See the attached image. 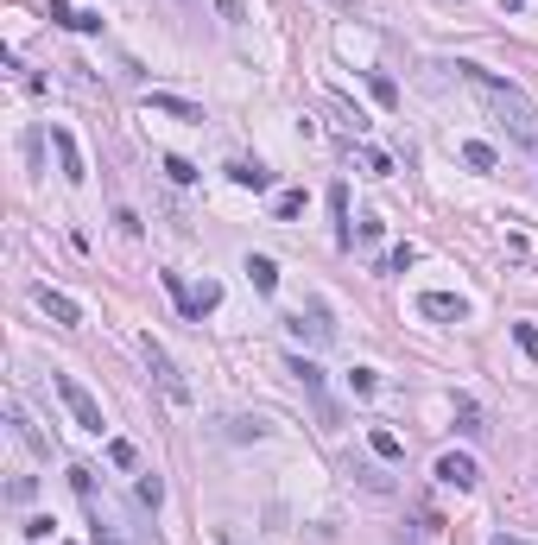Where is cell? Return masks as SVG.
<instances>
[{"label": "cell", "mask_w": 538, "mask_h": 545, "mask_svg": "<svg viewBox=\"0 0 538 545\" xmlns=\"http://www.w3.org/2000/svg\"><path fill=\"white\" fill-rule=\"evenodd\" d=\"M216 304H222V285H216V279H203V285L190 292V304H184V317H203V311H216Z\"/></svg>", "instance_id": "15"}, {"label": "cell", "mask_w": 538, "mask_h": 545, "mask_svg": "<svg viewBox=\"0 0 538 545\" xmlns=\"http://www.w3.org/2000/svg\"><path fill=\"white\" fill-rule=\"evenodd\" d=\"M513 343H520L526 355H538V330H533V324H513Z\"/></svg>", "instance_id": "28"}, {"label": "cell", "mask_w": 538, "mask_h": 545, "mask_svg": "<svg viewBox=\"0 0 538 545\" xmlns=\"http://www.w3.org/2000/svg\"><path fill=\"white\" fill-rule=\"evenodd\" d=\"M32 304H38L51 324H64V330H76V324H83V304H76L70 292H57V285H32Z\"/></svg>", "instance_id": "6"}, {"label": "cell", "mask_w": 538, "mask_h": 545, "mask_svg": "<svg viewBox=\"0 0 538 545\" xmlns=\"http://www.w3.org/2000/svg\"><path fill=\"white\" fill-rule=\"evenodd\" d=\"M51 146H57V165H64V178H70V184H83L89 171H83V152H76V139L64 134V128H51Z\"/></svg>", "instance_id": "11"}, {"label": "cell", "mask_w": 538, "mask_h": 545, "mask_svg": "<svg viewBox=\"0 0 538 545\" xmlns=\"http://www.w3.org/2000/svg\"><path fill=\"white\" fill-rule=\"evenodd\" d=\"M248 279H254V292H279V267L267 254H248Z\"/></svg>", "instance_id": "16"}, {"label": "cell", "mask_w": 538, "mask_h": 545, "mask_svg": "<svg viewBox=\"0 0 538 545\" xmlns=\"http://www.w3.org/2000/svg\"><path fill=\"white\" fill-rule=\"evenodd\" d=\"M165 171H171V184H190V178H197V165H190V159H178V152L165 159Z\"/></svg>", "instance_id": "23"}, {"label": "cell", "mask_w": 538, "mask_h": 545, "mask_svg": "<svg viewBox=\"0 0 538 545\" xmlns=\"http://www.w3.org/2000/svg\"><path fill=\"white\" fill-rule=\"evenodd\" d=\"M456 77L488 102V115H494L501 128H513V139L538 146V108L526 102V89H520V83H501V77H494V70H482V64H456Z\"/></svg>", "instance_id": "1"}, {"label": "cell", "mask_w": 538, "mask_h": 545, "mask_svg": "<svg viewBox=\"0 0 538 545\" xmlns=\"http://www.w3.org/2000/svg\"><path fill=\"white\" fill-rule=\"evenodd\" d=\"M488 545H526V540H513V533H501V540H488Z\"/></svg>", "instance_id": "30"}, {"label": "cell", "mask_w": 538, "mask_h": 545, "mask_svg": "<svg viewBox=\"0 0 538 545\" xmlns=\"http://www.w3.org/2000/svg\"><path fill=\"white\" fill-rule=\"evenodd\" d=\"M368 450H374V457H381V463H400V457H405L400 431H387V425H374V431H368Z\"/></svg>", "instance_id": "13"}, {"label": "cell", "mask_w": 538, "mask_h": 545, "mask_svg": "<svg viewBox=\"0 0 538 545\" xmlns=\"http://www.w3.org/2000/svg\"><path fill=\"white\" fill-rule=\"evenodd\" d=\"M146 115H171V121L203 128V108H197V102H184V96H165V89H146Z\"/></svg>", "instance_id": "7"}, {"label": "cell", "mask_w": 538, "mask_h": 545, "mask_svg": "<svg viewBox=\"0 0 538 545\" xmlns=\"http://www.w3.org/2000/svg\"><path fill=\"white\" fill-rule=\"evenodd\" d=\"M462 165H475V171H494V165H501V152H494L488 139H469V146H462Z\"/></svg>", "instance_id": "17"}, {"label": "cell", "mask_w": 538, "mask_h": 545, "mask_svg": "<svg viewBox=\"0 0 538 545\" xmlns=\"http://www.w3.org/2000/svg\"><path fill=\"white\" fill-rule=\"evenodd\" d=\"M418 311L437 317V324H462V317H469V298H456V292H424Z\"/></svg>", "instance_id": "8"}, {"label": "cell", "mask_w": 538, "mask_h": 545, "mask_svg": "<svg viewBox=\"0 0 538 545\" xmlns=\"http://www.w3.org/2000/svg\"><path fill=\"white\" fill-rule=\"evenodd\" d=\"M349 387H355V394H374V387H381V375H374V368H355V375H349Z\"/></svg>", "instance_id": "27"}, {"label": "cell", "mask_w": 538, "mask_h": 545, "mask_svg": "<svg viewBox=\"0 0 538 545\" xmlns=\"http://www.w3.org/2000/svg\"><path fill=\"white\" fill-rule=\"evenodd\" d=\"M368 89H374V102H381V108H393V102H400L393 77H381V70H368Z\"/></svg>", "instance_id": "19"}, {"label": "cell", "mask_w": 538, "mask_h": 545, "mask_svg": "<svg viewBox=\"0 0 538 545\" xmlns=\"http://www.w3.org/2000/svg\"><path fill=\"white\" fill-rule=\"evenodd\" d=\"M361 165H368V171H374V178H393V159H387V152H381V146H361Z\"/></svg>", "instance_id": "21"}, {"label": "cell", "mask_w": 538, "mask_h": 545, "mask_svg": "<svg viewBox=\"0 0 538 545\" xmlns=\"http://www.w3.org/2000/svg\"><path fill=\"white\" fill-rule=\"evenodd\" d=\"M285 330H291L298 343H310V349H330V343H336V324H330V304H323V298L285 311Z\"/></svg>", "instance_id": "3"}, {"label": "cell", "mask_w": 538, "mask_h": 545, "mask_svg": "<svg viewBox=\"0 0 538 545\" xmlns=\"http://www.w3.org/2000/svg\"><path fill=\"white\" fill-rule=\"evenodd\" d=\"M108 463H115V469H134V444L115 437V444H108Z\"/></svg>", "instance_id": "24"}, {"label": "cell", "mask_w": 538, "mask_h": 545, "mask_svg": "<svg viewBox=\"0 0 538 545\" xmlns=\"http://www.w3.org/2000/svg\"><path fill=\"white\" fill-rule=\"evenodd\" d=\"M51 387L64 394V406H70V418H76L83 431H96V437H102V425H108V418H102V406H96V394H89V387H83L76 375H51Z\"/></svg>", "instance_id": "5"}, {"label": "cell", "mask_w": 538, "mask_h": 545, "mask_svg": "<svg viewBox=\"0 0 538 545\" xmlns=\"http://www.w3.org/2000/svg\"><path fill=\"white\" fill-rule=\"evenodd\" d=\"M139 501L158 508V501H165V482H158V476H139Z\"/></svg>", "instance_id": "25"}, {"label": "cell", "mask_w": 538, "mask_h": 545, "mask_svg": "<svg viewBox=\"0 0 538 545\" xmlns=\"http://www.w3.org/2000/svg\"><path fill=\"white\" fill-rule=\"evenodd\" d=\"M330 210H336V242L349 248V242H355V229H349V184H336V190H330Z\"/></svg>", "instance_id": "14"}, {"label": "cell", "mask_w": 538, "mask_h": 545, "mask_svg": "<svg viewBox=\"0 0 538 545\" xmlns=\"http://www.w3.org/2000/svg\"><path fill=\"white\" fill-rule=\"evenodd\" d=\"M70 488H76L83 501H96V469H83V463H76V469H70Z\"/></svg>", "instance_id": "22"}, {"label": "cell", "mask_w": 538, "mask_h": 545, "mask_svg": "<svg viewBox=\"0 0 538 545\" xmlns=\"http://www.w3.org/2000/svg\"><path fill=\"white\" fill-rule=\"evenodd\" d=\"M437 482H450V488H475V482H482V469H475L469 457H456V450H450V457H437Z\"/></svg>", "instance_id": "10"}, {"label": "cell", "mask_w": 538, "mask_h": 545, "mask_svg": "<svg viewBox=\"0 0 538 545\" xmlns=\"http://www.w3.org/2000/svg\"><path fill=\"white\" fill-rule=\"evenodd\" d=\"M165 292H171V298H178V311H184V304H190V285H184V272H165Z\"/></svg>", "instance_id": "26"}, {"label": "cell", "mask_w": 538, "mask_h": 545, "mask_svg": "<svg viewBox=\"0 0 538 545\" xmlns=\"http://www.w3.org/2000/svg\"><path fill=\"white\" fill-rule=\"evenodd\" d=\"M298 210H304V190H279V197H272V216H279V222H291Z\"/></svg>", "instance_id": "20"}, {"label": "cell", "mask_w": 538, "mask_h": 545, "mask_svg": "<svg viewBox=\"0 0 538 545\" xmlns=\"http://www.w3.org/2000/svg\"><path fill=\"white\" fill-rule=\"evenodd\" d=\"M228 178H235L241 190H267V184H272V171H267V165H254V159H235Z\"/></svg>", "instance_id": "12"}, {"label": "cell", "mask_w": 538, "mask_h": 545, "mask_svg": "<svg viewBox=\"0 0 538 545\" xmlns=\"http://www.w3.org/2000/svg\"><path fill=\"white\" fill-rule=\"evenodd\" d=\"M456 431H462V437H482V431H488V425H482V406H475V400H456Z\"/></svg>", "instance_id": "18"}, {"label": "cell", "mask_w": 538, "mask_h": 545, "mask_svg": "<svg viewBox=\"0 0 538 545\" xmlns=\"http://www.w3.org/2000/svg\"><path fill=\"white\" fill-rule=\"evenodd\" d=\"M285 375H291V381L304 387V400L317 406V418H323V425H342V406L330 400V381H323V368H317V362H304V355H291V362H285Z\"/></svg>", "instance_id": "2"}, {"label": "cell", "mask_w": 538, "mask_h": 545, "mask_svg": "<svg viewBox=\"0 0 538 545\" xmlns=\"http://www.w3.org/2000/svg\"><path fill=\"white\" fill-rule=\"evenodd\" d=\"M139 355H146V368H152L158 394H165V400H178V406H190V381L178 375V362L165 355V343H158V336H139Z\"/></svg>", "instance_id": "4"}, {"label": "cell", "mask_w": 538, "mask_h": 545, "mask_svg": "<svg viewBox=\"0 0 538 545\" xmlns=\"http://www.w3.org/2000/svg\"><path fill=\"white\" fill-rule=\"evenodd\" d=\"M216 13H222L228 26H241V19H248V6H241V0H216Z\"/></svg>", "instance_id": "29"}, {"label": "cell", "mask_w": 538, "mask_h": 545, "mask_svg": "<svg viewBox=\"0 0 538 545\" xmlns=\"http://www.w3.org/2000/svg\"><path fill=\"white\" fill-rule=\"evenodd\" d=\"M51 26H64V32H102V13H83V6H64V0H51V13H45Z\"/></svg>", "instance_id": "9"}]
</instances>
